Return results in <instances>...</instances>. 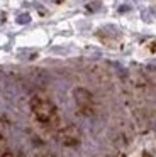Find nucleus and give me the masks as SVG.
<instances>
[{
  "instance_id": "nucleus-1",
  "label": "nucleus",
  "mask_w": 156,
  "mask_h": 157,
  "mask_svg": "<svg viewBox=\"0 0 156 157\" xmlns=\"http://www.w3.org/2000/svg\"><path fill=\"white\" fill-rule=\"evenodd\" d=\"M34 110L43 120H49L54 115V106L49 101H44V100H36L34 101Z\"/></svg>"
}]
</instances>
